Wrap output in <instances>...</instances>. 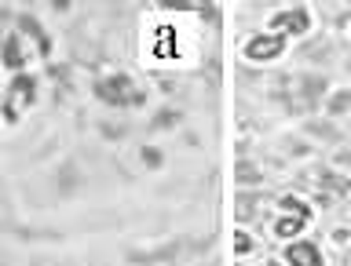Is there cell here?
Segmentation results:
<instances>
[{"instance_id": "3957f363", "label": "cell", "mask_w": 351, "mask_h": 266, "mask_svg": "<svg viewBox=\"0 0 351 266\" xmlns=\"http://www.w3.org/2000/svg\"><path fill=\"white\" fill-rule=\"evenodd\" d=\"M285 263H289V266H318V263H322V256H318L315 245H307V241H296V245L285 248Z\"/></svg>"}, {"instance_id": "277c9868", "label": "cell", "mask_w": 351, "mask_h": 266, "mask_svg": "<svg viewBox=\"0 0 351 266\" xmlns=\"http://www.w3.org/2000/svg\"><path fill=\"white\" fill-rule=\"evenodd\" d=\"M300 230H304V219H282V223L278 226H274V234H278V237H296V234H300Z\"/></svg>"}, {"instance_id": "5b68a950", "label": "cell", "mask_w": 351, "mask_h": 266, "mask_svg": "<svg viewBox=\"0 0 351 266\" xmlns=\"http://www.w3.org/2000/svg\"><path fill=\"white\" fill-rule=\"evenodd\" d=\"M282 204H285V212H293L296 219H304V223H307V208L296 201V197H282Z\"/></svg>"}, {"instance_id": "8992f818", "label": "cell", "mask_w": 351, "mask_h": 266, "mask_svg": "<svg viewBox=\"0 0 351 266\" xmlns=\"http://www.w3.org/2000/svg\"><path fill=\"white\" fill-rule=\"evenodd\" d=\"M234 248L238 252H249V234H234Z\"/></svg>"}, {"instance_id": "7a4b0ae2", "label": "cell", "mask_w": 351, "mask_h": 266, "mask_svg": "<svg viewBox=\"0 0 351 266\" xmlns=\"http://www.w3.org/2000/svg\"><path fill=\"white\" fill-rule=\"evenodd\" d=\"M285 48V40L278 37V33H271V37H256V40H249V48H245V55L249 59H274V55H278Z\"/></svg>"}, {"instance_id": "6da1fadb", "label": "cell", "mask_w": 351, "mask_h": 266, "mask_svg": "<svg viewBox=\"0 0 351 266\" xmlns=\"http://www.w3.org/2000/svg\"><path fill=\"white\" fill-rule=\"evenodd\" d=\"M271 26L278 29V37H282V33H304L311 26V18H307L304 8H289V11H278V15L271 18Z\"/></svg>"}]
</instances>
